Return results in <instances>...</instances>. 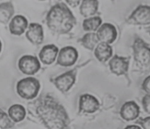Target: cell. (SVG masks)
I'll list each match as a JSON object with an SVG mask.
<instances>
[{
    "mask_svg": "<svg viewBox=\"0 0 150 129\" xmlns=\"http://www.w3.org/2000/svg\"><path fill=\"white\" fill-rule=\"evenodd\" d=\"M34 103L36 115L47 128L52 129L67 128L69 123L68 114L53 97L49 94L41 95Z\"/></svg>",
    "mask_w": 150,
    "mask_h": 129,
    "instance_id": "1",
    "label": "cell"
},
{
    "mask_svg": "<svg viewBox=\"0 0 150 129\" xmlns=\"http://www.w3.org/2000/svg\"><path fill=\"white\" fill-rule=\"evenodd\" d=\"M46 22L52 32L65 34L70 32L76 24V18L65 3H59L49 10Z\"/></svg>",
    "mask_w": 150,
    "mask_h": 129,
    "instance_id": "2",
    "label": "cell"
},
{
    "mask_svg": "<svg viewBox=\"0 0 150 129\" xmlns=\"http://www.w3.org/2000/svg\"><path fill=\"white\" fill-rule=\"evenodd\" d=\"M133 58L136 64L142 69H150V47L138 35H135L132 45Z\"/></svg>",
    "mask_w": 150,
    "mask_h": 129,
    "instance_id": "3",
    "label": "cell"
},
{
    "mask_svg": "<svg viewBox=\"0 0 150 129\" xmlns=\"http://www.w3.org/2000/svg\"><path fill=\"white\" fill-rule=\"evenodd\" d=\"M40 85L39 81L33 77H25L18 82L16 85L17 94L24 99H33L39 93Z\"/></svg>",
    "mask_w": 150,
    "mask_h": 129,
    "instance_id": "4",
    "label": "cell"
},
{
    "mask_svg": "<svg viewBox=\"0 0 150 129\" xmlns=\"http://www.w3.org/2000/svg\"><path fill=\"white\" fill-rule=\"evenodd\" d=\"M76 73L77 68L73 69L71 70L67 71L58 77L52 79V82L55 86L62 93H65L71 89L76 81Z\"/></svg>",
    "mask_w": 150,
    "mask_h": 129,
    "instance_id": "5",
    "label": "cell"
},
{
    "mask_svg": "<svg viewBox=\"0 0 150 129\" xmlns=\"http://www.w3.org/2000/svg\"><path fill=\"white\" fill-rule=\"evenodd\" d=\"M127 22L137 25H149L150 6L139 5L128 16Z\"/></svg>",
    "mask_w": 150,
    "mask_h": 129,
    "instance_id": "6",
    "label": "cell"
},
{
    "mask_svg": "<svg viewBox=\"0 0 150 129\" xmlns=\"http://www.w3.org/2000/svg\"><path fill=\"white\" fill-rule=\"evenodd\" d=\"M18 66L23 74L33 75L40 70V63L36 57L32 55H25L19 60Z\"/></svg>",
    "mask_w": 150,
    "mask_h": 129,
    "instance_id": "7",
    "label": "cell"
},
{
    "mask_svg": "<svg viewBox=\"0 0 150 129\" xmlns=\"http://www.w3.org/2000/svg\"><path fill=\"white\" fill-rule=\"evenodd\" d=\"M78 57H79V53L77 49L71 46H67L62 48L61 51L58 52L57 63L59 65L68 67L74 64L75 62L78 60Z\"/></svg>",
    "mask_w": 150,
    "mask_h": 129,
    "instance_id": "8",
    "label": "cell"
},
{
    "mask_svg": "<svg viewBox=\"0 0 150 129\" xmlns=\"http://www.w3.org/2000/svg\"><path fill=\"white\" fill-rule=\"evenodd\" d=\"M130 58L120 57L118 55H115L111 58L109 61V67L111 73L115 75H127L128 68H129Z\"/></svg>",
    "mask_w": 150,
    "mask_h": 129,
    "instance_id": "9",
    "label": "cell"
},
{
    "mask_svg": "<svg viewBox=\"0 0 150 129\" xmlns=\"http://www.w3.org/2000/svg\"><path fill=\"white\" fill-rule=\"evenodd\" d=\"M96 35L99 42L112 44L117 38V31L111 23H103L97 30Z\"/></svg>",
    "mask_w": 150,
    "mask_h": 129,
    "instance_id": "10",
    "label": "cell"
},
{
    "mask_svg": "<svg viewBox=\"0 0 150 129\" xmlns=\"http://www.w3.org/2000/svg\"><path fill=\"white\" fill-rule=\"evenodd\" d=\"M140 106L134 101H127L121 106L120 114L121 118L125 121H133L139 118L140 116Z\"/></svg>",
    "mask_w": 150,
    "mask_h": 129,
    "instance_id": "11",
    "label": "cell"
},
{
    "mask_svg": "<svg viewBox=\"0 0 150 129\" xmlns=\"http://www.w3.org/2000/svg\"><path fill=\"white\" fill-rule=\"evenodd\" d=\"M100 106L98 100L91 94H85L80 97L79 110L83 113H94L98 111Z\"/></svg>",
    "mask_w": 150,
    "mask_h": 129,
    "instance_id": "12",
    "label": "cell"
},
{
    "mask_svg": "<svg viewBox=\"0 0 150 129\" xmlns=\"http://www.w3.org/2000/svg\"><path fill=\"white\" fill-rule=\"evenodd\" d=\"M26 37L33 45H40L44 41V29L37 23H32L26 32Z\"/></svg>",
    "mask_w": 150,
    "mask_h": 129,
    "instance_id": "13",
    "label": "cell"
},
{
    "mask_svg": "<svg viewBox=\"0 0 150 129\" xmlns=\"http://www.w3.org/2000/svg\"><path fill=\"white\" fill-rule=\"evenodd\" d=\"M28 28V19L23 16L18 15L11 19L9 23V30L12 35H21Z\"/></svg>",
    "mask_w": 150,
    "mask_h": 129,
    "instance_id": "14",
    "label": "cell"
},
{
    "mask_svg": "<svg viewBox=\"0 0 150 129\" xmlns=\"http://www.w3.org/2000/svg\"><path fill=\"white\" fill-rule=\"evenodd\" d=\"M58 52V48L56 45H47L44 46L40 52V60L43 64H51L56 61Z\"/></svg>",
    "mask_w": 150,
    "mask_h": 129,
    "instance_id": "15",
    "label": "cell"
},
{
    "mask_svg": "<svg viewBox=\"0 0 150 129\" xmlns=\"http://www.w3.org/2000/svg\"><path fill=\"white\" fill-rule=\"evenodd\" d=\"M113 55V49L109 44L99 42L95 48V56L101 62H106L111 59Z\"/></svg>",
    "mask_w": 150,
    "mask_h": 129,
    "instance_id": "16",
    "label": "cell"
},
{
    "mask_svg": "<svg viewBox=\"0 0 150 129\" xmlns=\"http://www.w3.org/2000/svg\"><path fill=\"white\" fill-rule=\"evenodd\" d=\"M98 9V0H82L80 13L84 17H91L97 13Z\"/></svg>",
    "mask_w": 150,
    "mask_h": 129,
    "instance_id": "17",
    "label": "cell"
},
{
    "mask_svg": "<svg viewBox=\"0 0 150 129\" xmlns=\"http://www.w3.org/2000/svg\"><path fill=\"white\" fill-rule=\"evenodd\" d=\"M14 13L15 9L11 2L0 3V23L7 24L12 19Z\"/></svg>",
    "mask_w": 150,
    "mask_h": 129,
    "instance_id": "18",
    "label": "cell"
},
{
    "mask_svg": "<svg viewBox=\"0 0 150 129\" xmlns=\"http://www.w3.org/2000/svg\"><path fill=\"white\" fill-rule=\"evenodd\" d=\"M8 115L14 123L21 122L26 116V111L20 104H14L8 109Z\"/></svg>",
    "mask_w": 150,
    "mask_h": 129,
    "instance_id": "19",
    "label": "cell"
},
{
    "mask_svg": "<svg viewBox=\"0 0 150 129\" xmlns=\"http://www.w3.org/2000/svg\"><path fill=\"white\" fill-rule=\"evenodd\" d=\"M79 42L86 48H87L89 50H93L99 43V40L96 35V33L88 32L86 35H83V37L79 40Z\"/></svg>",
    "mask_w": 150,
    "mask_h": 129,
    "instance_id": "20",
    "label": "cell"
},
{
    "mask_svg": "<svg viewBox=\"0 0 150 129\" xmlns=\"http://www.w3.org/2000/svg\"><path fill=\"white\" fill-rule=\"evenodd\" d=\"M102 19L98 16H91L86 19L82 23V28L86 32H95L101 26Z\"/></svg>",
    "mask_w": 150,
    "mask_h": 129,
    "instance_id": "21",
    "label": "cell"
},
{
    "mask_svg": "<svg viewBox=\"0 0 150 129\" xmlns=\"http://www.w3.org/2000/svg\"><path fill=\"white\" fill-rule=\"evenodd\" d=\"M14 126V121L11 119L9 115L0 109V128H11Z\"/></svg>",
    "mask_w": 150,
    "mask_h": 129,
    "instance_id": "22",
    "label": "cell"
},
{
    "mask_svg": "<svg viewBox=\"0 0 150 129\" xmlns=\"http://www.w3.org/2000/svg\"><path fill=\"white\" fill-rule=\"evenodd\" d=\"M142 106L144 111L150 115V94H147L142 99Z\"/></svg>",
    "mask_w": 150,
    "mask_h": 129,
    "instance_id": "23",
    "label": "cell"
},
{
    "mask_svg": "<svg viewBox=\"0 0 150 129\" xmlns=\"http://www.w3.org/2000/svg\"><path fill=\"white\" fill-rule=\"evenodd\" d=\"M137 123H139L142 128L150 129V116L146 118H140L137 121Z\"/></svg>",
    "mask_w": 150,
    "mask_h": 129,
    "instance_id": "24",
    "label": "cell"
},
{
    "mask_svg": "<svg viewBox=\"0 0 150 129\" xmlns=\"http://www.w3.org/2000/svg\"><path fill=\"white\" fill-rule=\"evenodd\" d=\"M142 89L147 94H150V75L144 80L142 83Z\"/></svg>",
    "mask_w": 150,
    "mask_h": 129,
    "instance_id": "25",
    "label": "cell"
},
{
    "mask_svg": "<svg viewBox=\"0 0 150 129\" xmlns=\"http://www.w3.org/2000/svg\"><path fill=\"white\" fill-rule=\"evenodd\" d=\"M66 3L72 7H76L81 3L82 0H65Z\"/></svg>",
    "mask_w": 150,
    "mask_h": 129,
    "instance_id": "26",
    "label": "cell"
},
{
    "mask_svg": "<svg viewBox=\"0 0 150 129\" xmlns=\"http://www.w3.org/2000/svg\"><path fill=\"white\" fill-rule=\"evenodd\" d=\"M140 128L141 127L140 125H129L126 127V128Z\"/></svg>",
    "mask_w": 150,
    "mask_h": 129,
    "instance_id": "27",
    "label": "cell"
},
{
    "mask_svg": "<svg viewBox=\"0 0 150 129\" xmlns=\"http://www.w3.org/2000/svg\"><path fill=\"white\" fill-rule=\"evenodd\" d=\"M147 32H149V34L150 35V26L149 27V28H147Z\"/></svg>",
    "mask_w": 150,
    "mask_h": 129,
    "instance_id": "28",
    "label": "cell"
},
{
    "mask_svg": "<svg viewBox=\"0 0 150 129\" xmlns=\"http://www.w3.org/2000/svg\"><path fill=\"white\" fill-rule=\"evenodd\" d=\"M1 50H2V42L0 40V52H1Z\"/></svg>",
    "mask_w": 150,
    "mask_h": 129,
    "instance_id": "29",
    "label": "cell"
},
{
    "mask_svg": "<svg viewBox=\"0 0 150 129\" xmlns=\"http://www.w3.org/2000/svg\"><path fill=\"white\" fill-rule=\"evenodd\" d=\"M38 1H45V0H38Z\"/></svg>",
    "mask_w": 150,
    "mask_h": 129,
    "instance_id": "30",
    "label": "cell"
}]
</instances>
